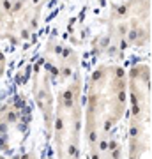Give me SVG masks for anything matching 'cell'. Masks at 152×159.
<instances>
[{"label": "cell", "instance_id": "obj_1", "mask_svg": "<svg viewBox=\"0 0 152 159\" xmlns=\"http://www.w3.org/2000/svg\"><path fill=\"white\" fill-rule=\"evenodd\" d=\"M126 110L124 71L113 64L94 71L87 85V140H104Z\"/></svg>", "mask_w": 152, "mask_h": 159}, {"label": "cell", "instance_id": "obj_2", "mask_svg": "<svg viewBox=\"0 0 152 159\" xmlns=\"http://www.w3.org/2000/svg\"><path fill=\"white\" fill-rule=\"evenodd\" d=\"M131 124L129 159H141L150 147V67L136 64L129 73Z\"/></svg>", "mask_w": 152, "mask_h": 159}, {"label": "cell", "instance_id": "obj_3", "mask_svg": "<svg viewBox=\"0 0 152 159\" xmlns=\"http://www.w3.org/2000/svg\"><path fill=\"white\" fill-rule=\"evenodd\" d=\"M55 133L58 145V159H80L78 131H80V80H69L60 94L55 110Z\"/></svg>", "mask_w": 152, "mask_h": 159}, {"label": "cell", "instance_id": "obj_4", "mask_svg": "<svg viewBox=\"0 0 152 159\" xmlns=\"http://www.w3.org/2000/svg\"><path fill=\"white\" fill-rule=\"evenodd\" d=\"M108 37L113 48L147 44L150 37V0H131L117 9L110 20Z\"/></svg>", "mask_w": 152, "mask_h": 159}, {"label": "cell", "instance_id": "obj_5", "mask_svg": "<svg viewBox=\"0 0 152 159\" xmlns=\"http://www.w3.org/2000/svg\"><path fill=\"white\" fill-rule=\"evenodd\" d=\"M34 94L35 99H37V104L41 106L43 113L46 117V122L51 127V122H53V96H51L50 90V78H48V73H37L34 80Z\"/></svg>", "mask_w": 152, "mask_h": 159}, {"label": "cell", "instance_id": "obj_6", "mask_svg": "<svg viewBox=\"0 0 152 159\" xmlns=\"http://www.w3.org/2000/svg\"><path fill=\"white\" fill-rule=\"evenodd\" d=\"M20 122V111L11 102L0 106V145H6V138L11 134V127H16Z\"/></svg>", "mask_w": 152, "mask_h": 159}, {"label": "cell", "instance_id": "obj_7", "mask_svg": "<svg viewBox=\"0 0 152 159\" xmlns=\"http://www.w3.org/2000/svg\"><path fill=\"white\" fill-rule=\"evenodd\" d=\"M94 147V159H120L118 157V145L108 142L106 138L92 145Z\"/></svg>", "mask_w": 152, "mask_h": 159}, {"label": "cell", "instance_id": "obj_8", "mask_svg": "<svg viewBox=\"0 0 152 159\" xmlns=\"http://www.w3.org/2000/svg\"><path fill=\"white\" fill-rule=\"evenodd\" d=\"M2 69H4V58L0 57V71H2Z\"/></svg>", "mask_w": 152, "mask_h": 159}]
</instances>
